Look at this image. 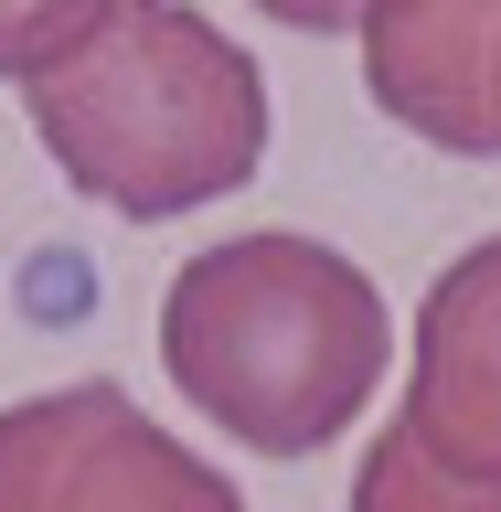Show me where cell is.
Returning <instances> with one entry per match:
<instances>
[{"instance_id":"obj_1","label":"cell","mask_w":501,"mask_h":512,"mask_svg":"<svg viewBox=\"0 0 501 512\" xmlns=\"http://www.w3.org/2000/svg\"><path fill=\"white\" fill-rule=\"evenodd\" d=\"M160 363L203 427L246 438L256 459H310L374 406V374L395 363L374 267H352L320 235H224L160 288Z\"/></svg>"},{"instance_id":"obj_2","label":"cell","mask_w":501,"mask_h":512,"mask_svg":"<svg viewBox=\"0 0 501 512\" xmlns=\"http://www.w3.org/2000/svg\"><path fill=\"white\" fill-rule=\"evenodd\" d=\"M54 171L128 224H171L214 192H246L267 160V86L235 32L203 11H96L54 75L22 86Z\"/></svg>"},{"instance_id":"obj_3","label":"cell","mask_w":501,"mask_h":512,"mask_svg":"<svg viewBox=\"0 0 501 512\" xmlns=\"http://www.w3.org/2000/svg\"><path fill=\"white\" fill-rule=\"evenodd\" d=\"M0 512H246V502L118 384H54L32 406H0Z\"/></svg>"},{"instance_id":"obj_4","label":"cell","mask_w":501,"mask_h":512,"mask_svg":"<svg viewBox=\"0 0 501 512\" xmlns=\"http://www.w3.org/2000/svg\"><path fill=\"white\" fill-rule=\"evenodd\" d=\"M395 438L470 502H501V235H480L416 310Z\"/></svg>"},{"instance_id":"obj_5","label":"cell","mask_w":501,"mask_h":512,"mask_svg":"<svg viewBox=\"0 0 501 512\" xmlns=\"http://www.w3.org/2000/svg\"><path fill=\"white\" fill-rule=\"evenodd\" d=\"M491 54H501V11H438V0H406V11H363V75H374V107L416 139H438L459 160H491Z\"/></svg>"},{"instance_id":"obj_6","label":"cell","mask_w":501,"mask_h":512,"mask_svg":"<svg viewBox=\"0 0 501 512\" xmlns=\"http://www.w3.org/2000/svg\"><path fill=\"white\" fill-rule=\"evenodd\" d=\"M352 512H501V502H470V491H448L427 459H416L395 427L363 448V470H352Z\"/></svg>"},{"instance_id":"obj_7","label":"cell","mask_w":501,"mask_h":512,"mask_svg":"<svg viewBox=\"0 0 501 512\" xmlns=\"http://www.w3.org/2000/svg\"><path fill=\"white\" fill-rule=\"evenodd\" d=\"M86 32H96V0H64V11H0V75H11V86L54 75Z\"/></svg>"},{"instance_id":"obj_8","label":"cell","mask_w":501,"mask_h":512,"mask_svg":"<svg viewBox=\"0 0 501 512\" xmlns=\"http://www.w3.org/2000/svg\"><path fill=\"white\" fill-rule=\"evenodd\" d=\"M491 128H501V54H491Z\"/></svg>"}]
</instances>
